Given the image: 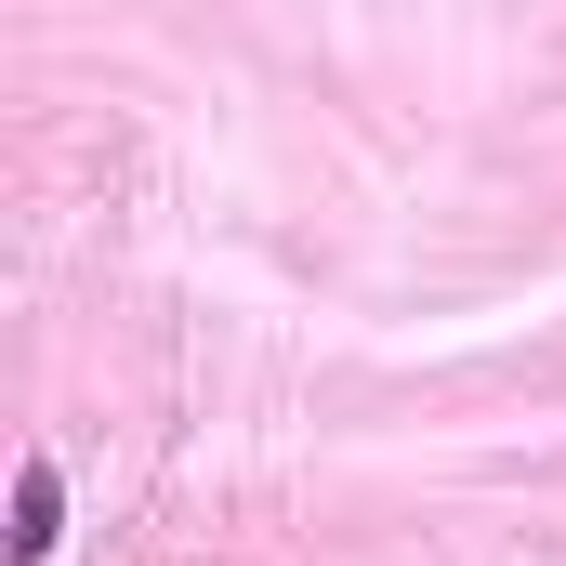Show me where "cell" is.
<instances>
[{
  "mask_svg": "<svg viewBox=\"0 0 566 566\" xmlns=\"http://www.w3.org/2000/svg\"><path fill=\"white\" fill-rule=\"evenodd\" d=\"M53 541H66V474L27 461V474H13V566H40Z\"/></svg>",
  "mask_w": 566,
  "mask_h": 566,
  "instance_id": "cell-1",
  "label": "cell"
}]
</instances>
